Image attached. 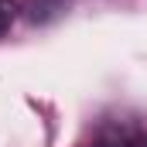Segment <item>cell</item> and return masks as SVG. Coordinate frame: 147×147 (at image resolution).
<instances>
[{"instance_id": "6da1fadb", "label": "cell", "mask_w": 147, "mask_h": 147, "mask_svg": "<svg viewBox=\"0 0 147 147\" xmlns=\"http://www.w3.org/2000/svg\"><path fill=\"white\" fill-rule=\"evenodd\" d=\"M96 147H134V140L127 134H106V137L96 140Z\"/></svg>"}, {"instance_id": "7a4b0ae2", "label": "cell", "mask_w": 147, "mask_h": 147, "mask_svg": "<svg viewBox=\"0 0 147 147\" xmlns=\"http://www.w3.org/2000/svg\"><path fill=\"white\" fill-rule=\"evenodd\" d=\"M14 10H17V7H14V0H0V34L10 28V21H14Z\"/></svg>"}, {"instance_id": "3957f363", "label": "cell", "mask_w": 147, "mask_h": 147, "mask_svg": "<svg viewBox=\"0 0 147 147\" xmlns=\"http://www.w3.org/2000/svg\"><path fill=\"white\" fill-rule=\"evenodd\" d=\"M134 147H147V137H140V140H134Z\"/></svg>"}]
</instances>
